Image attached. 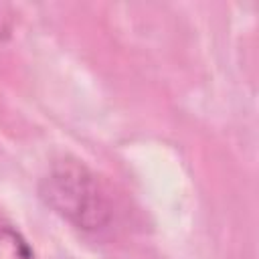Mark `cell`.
<instances>
[{
    "instance_id": "obj_1",
    "label": "cell",
    "mask_w": 259,
    "mask_h": 259,
    "mask_svg": "<svg viewBox=\"0 0 259 259\" xmlns=\"http://www.w3.org/2000/svg\"><path fill=\"white\" fill-rule=\"evenodd\" d=\"M40 198L59 217L85 233L103 231L113 217L97 176L77 160L55 162L38 186Z\"/></svg>"
},
{
    "instance_id": "obj_2",
    "label": "cell",
    "mask_w": 259,
    "mask_h": 259,
    "mask_svg": "<svg viewBox=\"0 0 259 259\" xmlns=\"http://www.w3.org/2000/svg\"><path fill=\"white\" fill-rule=\"evenodd\" d=\"M0 259H34L28 241L10 225L0 227Z\"/></svg>"
}]
</instances>
